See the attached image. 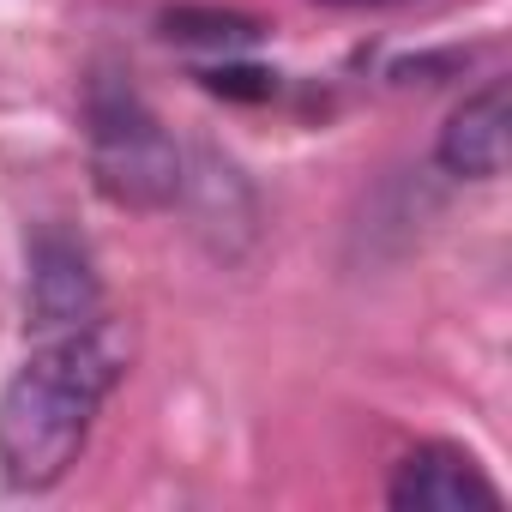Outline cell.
<instances>
[{"instance_id": "obj_1", "label": "cell", "mask_w": 512, "mask_h": 512, "mask_svg": "<svg viewBox=\"0 0 512 512\" xmlns=\"http://www.w3.org/2000/svg\"><path fill=\"white\" fill-rule=\"evenodd\" d=\"M121 374L127 332L109 320L43 338V350H31V362L0 386V476L25 494L55 488L79 464L91 422Z\"/></svg>"}, {"instance_id": "obj_2", "label": "cell", "mask_w": 512, "mask_h": 512, "mask_svg": "<svg viewBox=\"0 0 512 512\" xmlns=\"http://www.w3.org/2000/svg\"><path fill=\"white\" fill-rule=\"evenodd\" d=\"M85 145L97 193L121 211H163L187 187L175 139L121 73H97L85 85Z\"/></svg>"}, {"instance_id": "obj_3", "label": "cell", "mask_w": 512, "mask_h": 512, "mask_svg": "<svg viewBox=\"0 0 512 512\" xmlns=\"http://www.w3.org/2000/svg\"><path fill=\"white\" fill-rule=\"evenodd\" d=\"M103 320V284L85 241H73L67 229H43L31 241V278H25V326L55 338L73 326Z\"/></svg>"}, {"instance_id": "obj_4", "label": "cell", "mask_w": 512, "mask_h": 512, "mask_svg": "<svg viewBox=\"0 0 512 512\" xmlns=\"http://www.w3.org/2000/svg\"><path fill=\"white\" fill-rule=\"evenodd\" d=\"M386 500H392V512H476V506L488 512L506 494H500V482L464 446L428 440V446H416V452L398 458Z\"/></svg>"}, {"instance_id": "obj_5", "label": "cell", "mask_w": 512, "mask_h": 512, "mask_svg": "<svg viewBox=\"0 0 512 512\" xmlns=\"http://www.w3.org/2000/svg\"><path fill=\"white\" fill-rule=\"evenodd\" d=\"M506 127H512V97L506 79H488L482 91H470L446 127H440V169L458 181H494L506 175Z\"/></svg>"}, {"instance_id": "obj_6", "label": "cell", "mask_w": 512, "mask_h": 512, "mask_svg": "<svg viewBox=\"0 0 512 512\" xmlns=\"http://www.w3.org/2000/svg\"><path fill=\"white\" fill-rule=\"evenodd\" d=\"M163 37L169 43H199V49H253L266 37V19L229 13V7H169Z\"/></svg>"}, {"instance_id": "obj_7", "label": "cell", "mask_w": 512, "mask_h": 512, "mask_svg": "<svg viewBox=\"0 0 512 512\" xmlns=\"http://www.w3.org/2000/svg\"><path fill=\"white\" fill-rule=\"evenodd\" d=\"M199 79H205V91H217V97H247V103H266V97L278 91V79H272L266 67H205Z\"/></svg>"}, {"instance_id": "obj_8", "label": "cell", "mask_w": 512, "mask_h": 512, "mask_svg": "<svg viewBox=\"0 0 512 512\" xmlns=\"http://www.w3.org/2000/svg\"><path fill=\"white\" fill-rule=\"evenodd\" d=\"M320 7H392V0H320Z\"/></svg>"}]
</instances>
